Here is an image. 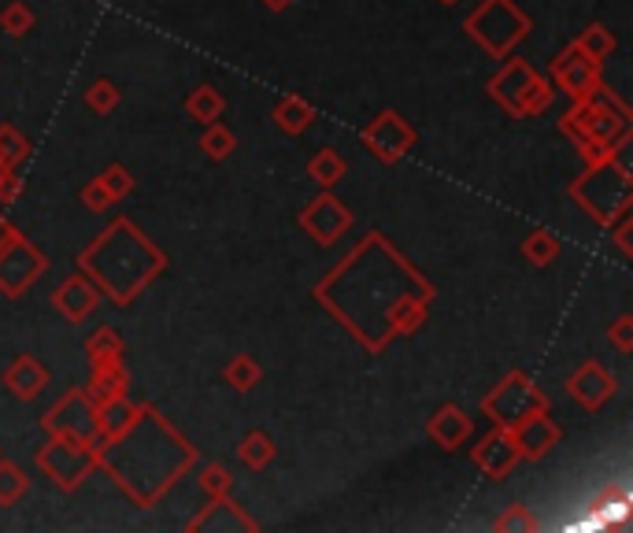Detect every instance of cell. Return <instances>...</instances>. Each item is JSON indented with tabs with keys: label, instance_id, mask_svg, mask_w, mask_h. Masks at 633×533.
<instances>
[{
	"label": "cell",
	"instance_id": "obj_1",
	"mask_svg": "<svg viewBox=\"0 0 633 533\" xmlns=\"http://www.w3.org/2000/svg\"><path fill=\"white\" fill-rule=\"evenodd\" d=\"M82 274L108 296L112 304H130L167 266V255L134 227L130 219H115L97 241L82 252Z\"/></svg>",
	"mask_w": 633,
	"mask_h": 533
},
{
	"label": "cell",
	"instance_id": "obj_2",
	"mask_svg": "<svg viewBox=\"0 0 633 533\" xmlns=\"http://www.w3.org/2000/svg\"><path fill=\"white\" fill-rule=\"evenodd\" d=\"M626 137H619L604 164H589L585 175L571 186V197L600 222V227H611L622 211H630L633 189H630V167H626V159H622Z\"/></svg>",
	"mask_w": 633,
	"mask_h": 533
},
{
	"label": "cell",
	"instance_id": "obj_3",
	"mask_svg": "<svg viewBox=\"0 0 633 533\" xmlns=\"http://www.w3.org/2000/svg\"><path fill=\"white\" fill-rule=\"evenodd\" d=\"M463 30L474 38V45H482L493 60H508L515 45H523L534 30V19L523 12L515 0H485L482 8L463 19Z\"/></svg>",
	"mask_w": 633,
	"mask_h": 533
},
{
	"label": "cell",
	"instance_id": "obj_4",
	"mask_svg": "<svg viewBox=\"0 0 633 533\" xmlns=\"http://www.w3.org/2000/svg\"><path fill=\"white\" fill-rule=\"evenodd\" d=\"M489 93L504 112L519 115V119L541 115L548 104H552V82H548L545 74H537L526 60L504 63V67L489 79Z\"/></svg>",
	"mask_w": 633,
	"mask_h": 533
},
{
	"label": "cell",
	"instance_id": "obj_5",
	"mask_svg": "<svg viewBox=\"0 0 633 533\" xmlns=\"http://www.w3.org/2000/svg\"><path fill=\"white\" fill-rule=\"evenodd\" d=\"M38 467L60 489H78L93 471H97V441H89V437L52 433V441L38 452Z\"/></svg>",
	"mask_w": 633,
	"mask_h": 533
},
{
	"label": "cell",
	"instance_id": "obj_6",
	"mask_svg": "<svg viewBox=\"0 0 633 533\" xmlns=\"http://www.w3.org/2000/svg\"><path fill=\"white\" fill-rule=\"evenodd\" d=\"M545 408H548V397L523 375V370L504 375L500 386L489 389V397H482V411L497 426H508V430L519 419H526L530 411H545Z\"/></svg>",
	"mask_w": 633,
	"mask_h": 533
},
{
	"label": "cell",
	"instance_id": "obj_7",
	"mask_svg": "<svg viewBox=\"0 0 633 533\" xmlns=\"http://www.w3.org/2000/svg\"><path fill=\"white\" fill-rule=\"evenodd\" d=\"M49 266V260L19 233L12 222H4V238H0V290L8 296H23L27 285Z\"/></svg>",
	"mask_w": 633,
	"mask_h": 533
},
{
	"label": "cell",
	"instance_id": "obj_8",
	"mask_svg": "<svg viewBox=\"0 0 633 533\" xmlns=\"http://www.w3.org/2000/svg\"><path fill=\"white\" fill-rule=\"evenodd\" d=\"M297 227L308 233L315 244H334L337 238H345V233L352 230V211H348L334 194H323L300 211Z\"/></svg>",
	"mask_w": 633,
	"mask_h": 533
},
{
	"label": "cell",
	"instance_id": "obj_9",
	"mask_svg": "<svg viewBox=\"0 0 633 533\" xmlns=\"http://www.w3.org/2000/svg\"><path fill=\"white\" fill-rule=\"evenodd\" d=\"M363 145L382 159V164H397V159L408 156V148L415 145V130L400 112L386 108L378 112V119L363 130Z\"/></svg>",
	"mask_w": 633,
	"mask_h": 533
},
{
	"label": "cell",
	"instance_id": "obj_10",
	"mask_svg": "<svg viewBox=\"0 0 633 533\" xmlns=\"http://www.w3.org/2000/svg\"><path fill=\"white\" fill-rule=\"evenodd\" d=\"M552 79L571 101H589L600 90V63H593L578 45H567L552 60Z\"/></svg>",
	"mask_w": 633,
	"mask_h": 533
},
{
	"label": "cell",
	"instance_id": "obj_11",
	"mask_svg": "<svg viewBox=\"0 0 633 533\" xmlns=\"http://www.w3.org/2000/svg\"><path fill=\"white\" fill-rule=\"evenodd\" d=\"M41 426H45L49 437L63 433V437H89L93 441V430H97V404L86 397V389H75L41 419Z\"/></svg>",
	"mask_w": 633,
	"mask_h": 533
},
{
	"label": "cell",
	"instance_id": "obj_12",
	"mask_svg": "<svg viewBox=\"0 0 633 533\" xmlns=\"http://www.w3.org/2000/svg\"><path fill=\"white\" fill-rule=\"evenodd\" d=\"M559 437H563V430H559L556 419H548V408L530 411L526 419L511 426V441L523 460H545V456L559 445Z\"/></svg>",
	"mask_w": 633,
	"mask_h": 533
},
{
	"label": "cell",
	"instance_id": "obj_13",
	"mask_svg": "<svg viewBox=\"0 0 633 533\" xmlns=\"http://www.w3.org/2000/svg\"><path fill=\"white\" fill-rule=\"evenodd\" d=\"M567 393H571V400L582 404L585 411H600L619 393V386H615V375H611L604 364L589 359V364H582L567 378Z\"/></svg>",
	"mask_w": 633,
	"mask_h": 533
},
{
	"label": "cell",
	"instance_id": "obj_14",
	"mask_svg": "<svg viewBox=\"0 0 633 533\" xmlns=\"http://www.w3.org/2000/svg\"><path fill=\"white\" fill-rule=\"evenodd\" d=\"M471 456H474V463H478V471L485 478H497V482H504V478L515 471V463L523 460L519 449H515V441H511L508 426H497L489 437H482L478 449H474Z\"/></svg>",
	"mask_w": 633,
	"mask_h": 533
},
{
	"label": "cell",
	"instance_id": "obj_15",
	"mask_svg": "<svg viewBox=\"0 0 633 533\" xmlns=\"http://www.w3.org/2000/svg\"><path fill=\"white\" fill-rule=\"evenodd\" d=\"M52 304H56V312L63 318L82 323V318H89L93 307L101 304V290L86 279V274H71V279L63 282L56 293H52Z\"/></svg>",
	"mask_w": 633,
	"mask_h": 533
},
{
	"label": "cell",
	"instance_id": "obj_16",
	"mask_svg": "<svg viewBox=\"0 0 633 533\" xmlns=\"http://www.w3.org/2000/svg\"><path fill=\"white\" fill-rule=\"evenodd\" d=\"M471 430H474V422L467 419V411L456 408V404H445V408H441L434 419H430V426H426V433L434 437V441L445 452H456L460 445L471 437Z\"/></svg>",
	"mask_w": 633,
	"mask_h": 533
},
{
	"label": "cell",
	"instance_id": "obj_17",
	"mask_svg": "<svg viewBox=\"0 0 633 533\" xmlns=\"http://www.w3.org/2000/svg\"><path fill=\"white\" fill-rule=\"evenodd\" d=\"M4 386L19 400H34L38 393L49 386V370L41 367L34 356H19L15 364L4 370Z\"/></svg>",
	"mask_w": 633,
	"mask_h": 533
},
{
	"label": "cell",
	"instance_id": "obj_18",
	"mask_svg": "<svg viewBox=\"0 0 633 533\" xmlns=\"http://www.w3.org/2000/svg\"><path fill=\"white\" fill-rule=\"evenodd\" d=\"M141 415V408H134L130 400L119 397V400H108V404H97V430H93V441H112V437L126 433L134 426V419Z\"/></svg>",
	"mask_w": 633,
	"mask_h": 533
},
{
	"label": "cell",
	"instance_id": "obj_19",
	"mask_svg": "<svg viewBox=\"0 0 633 533\" xmlns=\"http://www.w3.org/2000/svg\"><path fill=\"white\" fill-rule=\"evenodd\" d=\"M271 119H274V126H278L282 134L297 137V134H304L315 123V108L304 97H297V93H286V97L274 104Z\"/></svg>",
	"mask_w": 633,
	"mask_h": 533
},
{
	"label": "cell",
	"instance_id": "obj_20",
	"mask_svg": "<svg viewBox=\"0 0 633 533\" xmlns=\"http://www.w3.org/2000/svg\"><path fill=\"white\" fill-rule=\"evenodd\" d=\"M86 397L93 404H108V400L126 397V370L119 359H112V364H93V382H89Z\"/></svg>",
	"mask_w": 633,
	"mask_h": 533
},
{
	"label": "cell",
	"instance_id": "obj_21",
	"mask_svg": "<svg viewBox=\"0 0 633 533\" xmlns=\"http://www.w3.org/2000/svg\"><path fill=\"white\" fill-rule=\"evenodd\" d=\"M186 112H189V119H197V123H219L223 119V112H226V97L215 90V85H197L193 93L186 97Z\"/></svg>",
	"mask_w": 633,
	"mask_h": 533
},
{
	"label": "cell",
	"instance_id": "obj_22",
	"mask_svg": "<svg viewBox=\"0 0 633 533\" xmlns=\"http://www.w3.org/2000/svg\"><path fill=\"white\" fill-rule=\"evenodd\" d=\"M200 153L208 159H230L238 153V134L226 123H208L200 134Z\"/></svg>",
	"mask_w": 633,
	"mask_h": 533
},
{
	"label": "cell",
	"instance_id": "obj_23",
	"mask_svg": "<svg viewBox=\"0 0 633 533\" xmlns=\"http://www.w3.org/2000/svg\"><path fill=\"white\" fill-rule=\"evenodd\" d=\"M345 159L334 153V148H319L312 159H308V175H312V182H319L323 189H330L337 186L345 178Z\"/></svg>",
	"mask_w": 633,
	"mask_h": 533
},
{
	"label": "cell",
	"instance_id": "obj_24",
	"mask_svg": "<svg viewBox=\"0 0 633 533\" xmlns=\"http://www.w3.org/2000/svg\"><path fill=\"white\" fill-rule=\"evenodd\" d=\"M559 252H563V244L552 230H534L530 238L523 241V255L530 260L534 266H548L559 260Z\"/></svg>",
	"mask_w": 633,
	"mask_h": 533
},
{
	"label": "cell",
	"instance_id": "obj_25",
	"mask_svg": "<svg viewBox=\"0 0 633 533\" xmlns=\"http://www.w3.org/2000/svg\"><path fill=\"white\" fill-rule=\"evenodd\" d=\"M223 378H226L230 389L249 393V389H256L260 382H263V367H260V359H252V356H234L226 364Z\"/></svg>",
	"mask_w": 633,
	"mask_h": 533
},
{
	"label": "cell",
	"instance_id": "obj_26",
	"mask_svg": "<svg viewBox=\"0 0 633 533\" xmlns=\"http://www.w3.org/2000/svg\"><path fill=\"white\" fill-rule=\"evenodd\" d=\"M274 441L263 430H252L245 441H241V449H238V456H241V463L249 467V471H263L271 460H274Z\"/></svg>",
	"mask_w": 633,
	"mask_h": 533
},
{
	"label": "cell",
	"instance_id": "obj_27",
	"mask_svg": "<svg viewBox=\"0 0 633 533\" xmlns=\"http://www.w3.org/2000/svg\"><path fill=\"white\" fill-rule=\"evenodd\" d=\"M574 45H578V49H582V52H585V56H589V60H593V63H604V60L611 56V52H615V49H619V38H615V34H611V30H608V27H600V23H593V27H585V34H582V38H578V41H574Z\"/></svg>",
	"mask_w": 633,
	"mask_h": 533
},
{
	"label": "cell",
	"instance_id": "obj_28",
	"mask_svg": "<svg viewBox=\"0 0 633 533\" xmlns=\"http://www.w3.org/2000/svg\"><path fill=\"white\" fill-rule=\"evenodd\" d=\"M30 493V478L23 467H15L12 460H0V504L12 508Z\"/></svg>",
	"mask_w": 633,
	"mask_h": 533
},
{
	"label": "cell",
	"instance_id": "obj_29",
	"mask_svg": "<svg viewBox=\"0 0 633 533\" xmlns=\"http://www.w3.org/2000/svg\"><path fill=\"white\" fill-rule=\"evenodd\" d=\"M86 352H89L93 364H112V359H119V356H123V337H119V330H115V326H101L97 334L86 341Z\"/></svg>",
	"mask_w": 633,
	"mask_h": 533
},
{
	"label": "cell",
	"instance_id": "obj_30",
	"mask_svg": "<svg viewBox=\"0 0 633 533\" xmlns=\"http://www.w3.org/2000/svg\"><path fill=\"white\" fill-rule=\"evenodd\" d=\"M119 101H123V93L112 79H97L86 90V108L97 112V115H112L115 108H119Z\"/></svg>",
	"mask_w": 633,
	"mask_h": 533
},
{
	"label": "cell",
	"instance_id": "obj_31",
	"mask_svg": "<svg viewBox=\"0 0 633 533\" xmlns=\"http://www.w3.org/2000/svg\"><path fill=\"white\" fill-rule=\"evenodd\" d=\"M30 156V142L15 126H0V164L4 167H19Z\"/></svg>",
	"mask_w": 633,
	"mask_h": 533
},
{
	"label": "cell",
	"instance_id": "obj_32",
	"mask_svg": "<svg viewBox=\"0 0 633 533\" xmlns=\"http://www.w3.org/2000/svg\"><path fill=\"white\" fill-rule=\"evenodd\" d=\"M30 27H34V12H30V4H23V0L4 4V12H0V30H4V34L23 38V34H30Z\"/></svg>",
	"mask_w": 633,
	"mask_h": 533
},
{
	"label": "cell",
	"instance_id": "obj_33",
	"mask_svg": "<svg viewBox=\"0 0 633 533\" xmlns=\"http://www.w3.org/2000/svg\"><path fill=\"white\" fill-rule=\"evenodd\" d=\"M200 489L211 497V500H219V497H230V489H234V478H230L226 467H204L200 471Z\"/></svg>",
	"mask_w": 633,
	"mask_h": 533
},
{
	"label": "cell",
	"instance_id": "obj_34",
	"mask_svg": "<svg viewBox=\"0 0 633 533\" xmlns=\"http://www.w3.org/2000/svg\"><path fill=\"white\" fill-rule=\"evenodd\" d=\"M101 182L108 186V194L115 197V205H119V200L134 189V175H130V170H126L123 164H112V167L101 175Z\"/></svg>",
	"mask_w": 633,
	"mask_h": 533
},
{
	"label": "cell",
	"instance_id": "obj_35",
	"mask_svg": "<svg viewBox=\"0 0 633 533\" xmlns=\"http://www.w3.org/2000/svg\"><path fill=\"white\" fill-rule=\"evenodd\" d=\"M497 530H523V533H530V530H537V519L530 515V508H526V504H511L497 519Z\"/></svg>",
	"mask_w": 633,
	"mask_h": 533
},
{
	"label": "cell",
	"instance_id": "obj_36",
	"mask_svg": "<svg viewBox=\"0 0 633 533\" xmlns=\"http://www.w3.org/2000/svg\"><path fill=\"white\" fill-rule=\"evenodd\" d=\"M82 205L89 211H108L115 205V197L108 194V186H104L101 178H93V182L82 186Z\"/></svg>",
	"mask_w": 633,
	"mask_h": 533
},
{
	"label": "cell",
	"instance_id": "obj_37",
	"mask_svg": "<svg viewBox=\"0 0 633 533\" xmlns=\"http://www.w3.org/2000/svg\"><path fill=\"white\" fill-rule=\"evenodd\" d=\"M608 337L619 352H633V315H619L615 323H611Z\"/></svg>",
	"mask_w": 633,
	"mask_h": 533
},
{
	"label": "cell",
	"instance_id": "obj_38",
	"mask_svg": "<svg viewBox=\"0 0 633 533\" xmlns=\"http://www.w3.org/2000/svg\"><path fill=\"white\" fill-rule=\"evenodd\" d=\"M23 182L15 178V167H0V205H12Z\"/></svg>",
	"mask_w": 633,
	"mask_h": 533
},
{
	"label": "cell",
	"instance_id": "obj_39",
	"mask_svg": "<svg viewBox=\"0 0 633 533\" xmlns=\"http://www.w3.org/2000/svg\"><path fill=\"white\" fill-rule=\"evenodd\" d=\"M263 4H267L271 12H282V8H289V0H263Z\"/></svg>",
	"mask_w": 633,
	"mask_h": 533
},
{
	"label": "cell",
	"instance_id": "obj_40",
	"mask_svg": "<svg viewBox=\"0 0 633 533\" xmlns=\"http://www.w3.org/2000/svg\"><path fill=\"white\" fill-rule=\"evenodd\" d=\"M0 238H4V216H0Z\"/></svg>",
	"mask_w": 633,
	"mask_h": 533
},
{
	"label": "cell",
	"instance_id": "obj_41",
	"mask_svg": "<svg viewBox=\"0 0 633 533\" xmlns=\"http://www.w3.org/2000/svg\"><path fill=\"white\" fill-rule=\"evenodd\" d=\"M441 4H456V0H441Z\"/></svg>",
	"mask_w": 633,
	"mask_h": 533
},
{
	"label": "cell",
	"instance_id": "obj_42",
	"mask_svg": "<svg viewBox=\"0 0 633 533\" xmlns=\"http://www.w3.org/2000/svg\"><path fill=\"white\" fill-rule=\"evenodd\" d=\"M0 167H4V164H0Z\"/></svg>",
	"mask_w": 633,
	"mask_h": 533
}]
</instances>
